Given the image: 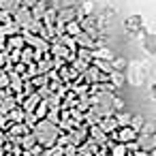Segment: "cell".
<instances>
[{
    "mask_svg": "<svg viewBox=\"0 0 156 156\" xmlns=\"http://www.w3.org/2000/svg\"><path fill=\"white\" fill-rule=\"evenodd\" d=\"M32 135H34V139H37V143H39L41 147L49 150V147L56 145V141H58V137H60V128H58L56 124L47 122V120H39Z\"/></svg>",
    "mask_w": 156,
    "mask_h": 156,
    "instance_id": "1",
    "label": "cell"
},
{
    "mask_svg": "<svg viewBox=\"0 0 156 156\" xmlns=\"http://www.w3.org/2000/svg\"><path fill=\"white\" fill-rule=\"evenodd\" d=\"M109 137H111V141H113V143L130 145V143H135V141H137V137H139V135H137L130 126H120V128H118L115 133H111Z\"/></svg>",
    "mask_w": 156,
    "mask_h": 156,
    "instance_id": "2",
    "label": "cell"
},
{
    "mask_svg": "<svg viewBox=\"0 0 156 156\" xmlns=\"http://www.w3.org/2000/svg\"><path fill=\"white\" fill-rule=\"evenodd\" d=\"M77 20H79V9L77 7H64V9L56 11V24H60V26L77 22Z\"/></svg>",
    "mask_w": 156,
    "mask_h": 156,
    "instance_id": "3",
    "label": "cell"
},
{
    "mask_svg": "<svg viewBox=\"0 0 156 156\" xmlns=\"http://www.w3.org/2000/svg\"><path fill=\"white\" fill-rule=\"evenodd\" d=\"M143 26H145V22H143V17H141L139 13H133V15H128V17L124 20V30L130 32V34L143 32V30H145Z\"/></svg>",
    "mask_w": 156,
    "mask_h": 156,
    "instance_id": "4",
    "label": "cell"
},
{
    "mask_svg": "<svg viewBox=\"0 0 156 156\" xmlns=\"http://www.w3.org/2000/svg\"><path fill=\"white\" fill-rule=\"evenodd\" d=\"M69 135V141H71V145H75V147H79V145H83L86 141H88V126L86 124H81V126H75L71 133H66Z\"/></svg>",
    "mask_w": 156,
    "mask_h": 156,
    "instance_id": "5",
    "label": "cell"
},
{
    "mask_svg": "<svg viewBox=\"0 0 156 156\" xmlns=\"http://www.w3.org/2000/svg\"><path fill=\"white\" fill-rule=\"evenodd\" d=\"M32 22H34V20H32V13H30V9L17 7V9L13 11V24H17L20 28H28Z\"/></svg>",
    "mask_w": 156,
    "mask_h": 156,
    "instance_id": "6",
    "label": "cell"
},
{
    "mask_svg": "<svg viewBox=\"0 0 156 156\" xmlns=\"http://www.w3.org/2000/svg\"><path fill=\"white\" fill-rule=\"evenodd\" d=\"M141 45H143V49H145L147 56H156V32L143 30L141 32Z\"/></svg>",
    "mask_w": 156,
    "mask_h": 156,
    "instance_id": "7",
    "label": "cell"
},
{
    "mask_svg": "<svg viewBox=\"0 0 156 156\" xmlns=\"http://www.w3.org/2000/svg\"><path fill=\"white\" fill-rule=\"evenodd\" d=\"M96 126H98V128H101V130H103V133H105V135H107V137H109V135H111V133H115V130H118V128H120V126H118V122H115V118H113V115H107V118H101V122H98V124H96Z\"/></svg>",
    "mask_w": 156,
    "mask_h": 156,
    "instance_id": "8",
    "label": "cell"
},
{
    "mask_svg": "<svg viewBox=\"0 0 156 156\" xmlns=\"http://www.w3.org/2000/svg\"><path fill=\"white\" fill-rule=\"evenodd\" d=\"M92 58H94V60H105V62H111V60H113V54H111L107 47H94V49H92Z\"/></svg>",
    "mask_w": 156,
    "mask_h": 156,
    "instance_id": "9",
    "label": "cell"
},
{
    "mask_svg": "<svg viewBox=\"0 0 156 156\" xmlns=\"http://www.w3.org/2000/svg\"><path fill=\"white\" fill-rule=\"evenodd\" d=\"M126 69H128L126 58H122V56H113V60H111V71H115V73H126Z\"/></svg>",
    "mask_w": 156,
    "mask_h": 156,
    "instance_id": "10",
    "label": "cell"
},
{
    "mask_svg": "<svg viewBox=\"0 0 156 156\" xmlns=\"http://www.w3.org/2000/svg\"><path fill=\"white\" fill-rule=\"evenodd\" d=\"M83 30H81V26H79V22H71V24H64V34H69V37H79Z\"/></svg>",
    "mask_w": 156,
    "mask_h": 156,
    "instance_id": "11",
    "label": "cell"
},
{
    "mask_svg": "<svg viewBox=\"0 0 156 156\" xmlns=\"http://www.w3.org/2000/svg\"><path fill=\"white\" fill-rule=\"evenodd\" d=\"M124 81H126V75H124V73H115V71H111V73H109V83H111L113 88L124 86Z\"/></svg>",
    "mask_w": 156,
    "mask_h": 156,
    "instance_id": "12",
    "label": "cell"
},
{
    "mask_svg": "<svg viewBox=\"0 0 156 156\" xmlns=\"http://www.w3.org/2000/svg\"><path fill=\"white\" fill-rule=\"evenodd\" d=\"M113 118H115V122H118V126H130V120H133V113H128V111L124 109V111H120V113H115Z\"/></svg>",
    "mask_w": 156,
    "mask_h": 156,
    "instance_id": "13",
    "label": "cell"
},
{
    "mask_svg": "<svg viewBox=\"0 0 156 156\" xmlns=\"http://www.w3.org/2000/svg\"><path fill=\"white\" fill-rule=\"evenodd\" d=\"M75 56H77V60H81V62H86V64H92V49H81V47H77V51H75Z\"/></svg>",
    "mask_w": 156,
    "mask_h": 156,
    "instance_id": "14",
    "label": "cell"
},
{
    "mask_svg": "<svg viewBox=\"0 0 156 156\" xmlns=\"http://www.w3.org/2000/svg\"><path fill=\"white\" fill-rule=\"evenodd\" d=\"M17 7H20V0H0V11L13 13Z\"/></svg>",
    "mask_w": 156,
    "mask_h": 156,
    "instance_id": "15",
    "label": "cell"
},
{
    "mask_svg": "<svg viewBox=\"0 0 156 156\" xmlns=\"http://www.w3.org/2000/svg\"><path fill=\"white\" fill-rule=\"evenodd\" d=\"M47 111H49L47 103H45V101H41V103H39V107L34 109V115H37V120H45V118H47Z\"/></svg>",
    "mask_w": 156,
    "mask_h": 156,
    "instance_id": "16",
    "label": "cell"
},
{
    "mask_svg": "<svg viewBox=\"0 0 156 156\" xmlns=\"http://www.w3.org/2000/svg\"><path fill=\"white\" fill-rule=\"evenodd\" d=\"M39 5V0H20V7H24V9H34Z\"/></svg>",
    "mask_w": 156,
    "mask_h": 156,
    "instance_id": "17",
    "label": "cell"
},
{
    "mask_svg": "<svg viewBox=\"0 0 156 156\" xmlns=\"http://www.w3.org/2000/svg\"><path fill=\"white\" fill-rule=\"evenodd\" d=\"M11 118H13L15 122H22V120L26 118V111H20V109L15 111V109H13V111H11Z\"/></svg>",
    "mask_w": 156,
    "mask_h": 156,
    "instance_id": "18",
    "label": "cell"
},
{
    "mask_svg": "<svg viewBox=\"0 0 156 156\" xmlns=\"http://www.w3.org/2000/svg\"><path fill=\"white\" fill-rule=\"evenodd\" d=\"M0 103H2V109H13V107H15L13 98H5V101H0Z\"/></svg>",
    "mask_w": 156,
    "mask_h": 156,
    "instance_id": "19",
    "label": "cell"
},
{
    "mask_svg": "<svg viewBox=\"0 0 156 156\" xmlns=\"http://www.w3.org/2000/svg\"><path fill=\"white\" fill-rule=\"evenodd\" d=\"M7 86H9V77L0 73V88H7Z\"/></svg>",
    "mask_w": 156,
    "mask_h": 156,
    "instance_id": "20",
    "label": "cell"
},
{
    "mask_svg": "<svg viewBox=\"0 0 156 156\" xmlns=\"http://www.w3.org/2000/svg\"><path fill=\"white\" fill-rule=\"evenodd\" d=\"M150 98L156 101V83H152V88H150Z\"/></svg>",
    "mask_w": 156,
    "mask_h": 156,
    "instance_id": "21",
    "label": "cell"
},
{
    "mask_svg": "<svg viewBox=\"0 0 156 156\" xmlns=\"http://www.w3.org/2000/svg\"><path fill=\"white\" fill-rule=\"evenodd\" d=\"M39 2H45V5H49V2H51V0H39Z\"/></svg>",
    "mask_w": 156,
    "mask_h": 156,
    "instance_id": "22",
    "label": "cell"
},
{
    "mask_svg": "<svg viewBox=\"0 0 156 156\" xmlns=\"http://www.w3.org/2000/svg\"><path fill=\"white\" fill-rule=\"evenodd\" d=\"M90 2H94V0H90Z\"/></svg>",
    "mask_w": 156,
    "mask_h": 156,
    "instance_id": "23",
    "label": "cell"
},
{
    "mask_svg": "<svg viewBox=\"0 0 156 156\" xmlns=\"http://www.w3.org/2000/svg\"><path fill=\"white\" fill-rule=\"evenodd\" d=\"M28 156H30V154H28Z\"/></svg>",
    "mask_w": 156,
    "mask_h": 156,
    "instance_id": "24",
    "label": "cell"
}]
</instances>
